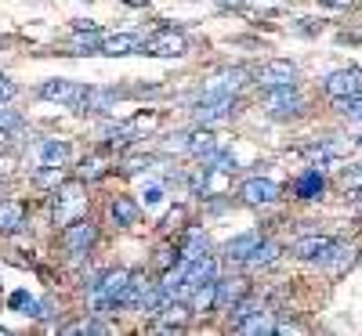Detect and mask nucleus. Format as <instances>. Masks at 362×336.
<instances>
[{
	"label": "nucleus",
	"instance_id": "1",
	"mask_svg": "<svg viewBox=\"0 0 362 336\" xmlns=\"http://www.w3.org/2000/svg\"><path fill=\"white\" fill-rule=\"evenodd\" d=\"M87 213V192H83V181H69V185H58L54 188V199H51V217L54 224H73Z\"/></svg>",
	"mask_w": 362,
	"mask_h": 336
},
{
	"label": "nucleus",
	"instance_id": "2",
	"mask_svg": "<svg viewBox=\"0 0 362 336\" xmlns=\"http://www.w3.org/2000/svg\"><path fill=\"white\" fill-rule=\"evenodd\" d=\"M264 109L276 119H293L300 109H305V98H300V90L293 83L290 87H268L264 90Z\"/></svg>",
	"mask_w": 362,
	"mask_h": 336
},
{
	"label": "nucleus",
	"instance_id": "3",
	"mask_svg": "<svg viewBox=\"0 0 362 336\" xmlns=\"http://www.w3.org/2000/svg\"><path fill=\"white\" fill-rule=\"evenodd\" d=\"M235 112V95H206L196 102V109H192V116H196V124H203V127H210V124H221V119H228Z\"/></svg>",
	"mask_w": 362,
	"mask_h": 336
},
{
	"label": "nucleus",
	"instance_id": "4",
	"mask_svg": "<svg viewBox=\"0 0 362 336\" xmlns=\"http://www.w3.org/2000/svg\"><path fill=\"white\" fill-rule=\"evenodd\" d=\"M95 242H98V224H90V221H73L62 228V250L73 257H87L95 250Z\"/></svg>",
	"mask_w": 362,
	"mask_h": 336
},
{
	"label": "nucleus",
	"instance_id": "5",
	"mask_svg": "<svg viewBox=\"0 0 362 336\" xmlns=\"http://www.w3.org/2000/svg\"><path fill=\"white\" fill-rule=\"evenodd\" d=\"M153 127H156V116H134L131 124L116 127V131L109 134L105 148H109V152H116V148H127V145H134L138 138H145V131H153Z\"/></svg>",
	"mask_w": 362,
	"mask_h": 336
},
{
	"label": "nucleus",
	"instance_id": "6",
	"mask_svg": "<svg viewBox=\"0 0 362 336\" xmlns=\"http://www.w3.org/2000/svg\"><path fill=\"white\" fill-rule=\"evenodd\" d=\"M326 95L329 98H355L362 95V69H337L326 76Z\"/></svg>",
	"mask_w": 362,
	"mask_h": 336
},
{
	"label": "nucleus",
	"instance_id": "7",
	"mask_svg": "<svg viewBox=\"0 0 362 336\" xmlns=\"http://www.w3.org/2000/svg\"><path fill=\"white\" fill-rule=\"evenodd\" d=\"M254 76H257V83H261L264 90H268V87H290V83H297V66L276 58V62H264Z\"/></svg>",
	"mask_w": 362,
	"mask_h": 336
},
{
	"label": "nucleus",
	"instance_id": "8",
	"mask_svg": "<svg viewBox=\"0 0 362 336\" xmlns=\"http://www.w3.org/2000/svg\"><path fill=\"white\" fill-rule=\"evenodd\" d=\"M239 199H243L247 206H272L279 199V185L268 177H250L243 188H239Z\"/></svg>",
	"mask_w": 362,
	"mask_h": 336
},
{
	"label": "nucleus",
	"instance_id": "9",
	"mask_svg": "<svg viewBox=\"0 0 362 336\" xmlns=\"http://www.w3.org/2000/svg\"><path fill=\"white\" fill-rule=\"evenodd\" d=\"M87 95V87L83 83H73V80H47L40 87V98L47 102H62V105H80Z\"/></svg>",
	"mask_w": 362,
	"mask_h": 336
},
{
	"label": "nucleus",
	"instance_id": "10",
	"mask_svg": "<svg viewBox=\"0 0 362 336\" xmlns=\"http://www.w3.org/2000/svg\"><path fill=\"white\" fill-rule=\"evenodd\" d=\"M185 37L181 33H174V29H163L160 37H153V40H145L141 44V51L145 54H160V58H177V54H185Z\"/></svg>",
	"mask_w": 362,
	"mask_h": 336
},
{
	"label": "nucleus",
	"instance_id": "11",
	"mask_svg": "<svg viewBox=\"0 0 362 336\" xmlns=\"http://www.w3.org/2000/svg\"><path fill=\"white\" fill-rule=\"evenodd\" d=\"M156 282L148 279V275H141V271H131V279H127V286H124V293H119V304L116 308L124 311V308H141V300H145V293L153 289Z\"/></svg>",
	"mask_w": 362,
	"mask_h": 336
},
{
	"label": "nucleus",
	"instance_id": "12",
	"mask_svg": "<svg viewBox=\"0 0 362 336\" xmlns=\"http://www.w3.org/2000/svg\"><path fill=\"white\" fill-rule=\"evenodd\" d=\"M355 253H358L355 246H344V242H334V246H329V250H326V253H322L315 264H319V268H326V271H334V275H341L344 268H351V264H355Z\"/></svg>",
	"mask_w": 362,
	"mask_h": 336
},
{
	"label": "nucleus",
	"instance_id": "13",
	"mask_svg": "<svg viewBox=\"0 0 362 336\" xmlns=\"http://www.w3.org/2000/svg\"><path fill=\"white\" fill-rule=\"evenodd\" d=\"M337 239H329V235H305V239H297L293 242V257L300 260H319L329 246H334Z\"/></svg>",
	"mask_w": 362,
	"mask_h": 336
},
{
	"label": "nucleus",
	"instance_id": "14",
	"mask_svg": "<svg viewBox=\"0 0 362 336\" xmlns=\"http://www.w3.org/2000/svg\"><path fill=\"white\" fill-rule=\"evenodd\" d=\"M243 83H250V69H225L214 76V83H210L206 90L210 95H235Z\"/></svg>",
	"mask_w": 362,
	"mask_h": 336
},
{
	"label": "nucleus",
	"instance_id": "15",
	"mask_svg": "<svg viewBox=\"0 0 362 336\" xmlns=\"http://www.w3.org/2000/svg\"><path fill=\"white\" fill-rule=\"evenodd\" d=\"M279 250H283L279 242L261 239L257 246H254V253L243 260V268H247V271H261V268H268V264H276V260H279Z\"/></svg>",
	"mask_w": 362,
	"mask_h": 336
},
{
	"label": "nucleus",
	"instance_id": "16",
	"mask_svg": "<svg viewBox=\"0 0 362 336\" xmlns=\"http://www.w3.org/2000/svg\"><path fill=\"white\" fill-rule=\"evenodd\" d=\"M322 188H326V177L319 170H305V174L297 177V185H293V196L297 199H319Z\"/></svg>",
	"mask_w": 362,
	"mask_h": 336
},
{
	"label": "nucleus",
	"instance_id": "17",
	"mask_svg": "<svg viewBox=\"0 0 362 336\" xmlns=\"http://www.w3.org/2000/svg\"><path fill=\"white\" fill-rule=\"evenodd\" d=\"M239 296H247V279H218V308L214 311H228V304H235Z\"/></svg>",
	"mask_w": 362,
	"mask_h": 336
},
{
	"label": "nucleus",
	"instance_id": "18",
	"mask_svg": "<svg viewBox=\"0 0 362 336\" xmlns=\"http://www.w3.org/2000/svg\"><path fill=\"white\" fill-rule=\"evenodd\" d=\"M109 213H112V221H116L119 228H131V224L138 221V203H134L131 196H116V199L109 203Z\"/></svg>",
	"mask_w": 362,
	"mask_h": 336
},
{
	"label": "nucleus",
	"instance_id": "19",
	"mask_svg": "<svg viewBox=\"0 0 362 336\" xmlns=\"http://www.w3.org/2000/svg\"><path fill=\"white\" fill-rule=\"evenodd\" d=\"M116 98H119V95H116L112 87H87V95H83L80 109H83V112H102V109H109Z\"/></svg>",
	"mask_w": 362,
	"mask_h": 336
},
{
	"label": "nucleus",
	"instance_id": "20",
	"mask_svg": "<svg viewBox=\"0 0 362 336\" xmlns=\"http://www.w3.org/2000/svg\"><path fill=\"white\" fill-rule=\"evenodd\" d=\"M210 152H218V134L214 131H196V134H189V156H196V160H206Z\"/></svg>",
	"mask_w": 362,
	"mask_h": 336
},
{
	"label": "nucleus",
	"instance_id": "21",
	"mask_svg": "<svg viewBox=\"0 0 362 336\" xmlns=\"http://www.w3.org/2000/svg\"><path fill=\"white\" fill-rule=\"evenodd\" d=\"M257 242H261V232H247V235L232 239L228 246H225V253H228V260H247V257L254 253Z\"/></svg>",
	"mask_w": 362,
	"mask_h": 336
},
{
	"label": "nucleus",
	"instance_id": "22",
	"mask_svg": "<svg viewBox=\"0 0 362 336\" xmlns=\"http://www.w3.org/2000/svg\"><path fill=\"white\" fill-rule=\"evenodd\" d=\"M131 51H141V37H134V33L105 37V44H102V54H131Z\"/></svg>",
	"mask_w": 362,
	"mask_h": 336
},
{
	"label": "nucleus",
	"instance_id": "23",
	"mask_svg": "<svg viewBox=\"0 0 362 336\" xmlns=\"http://www.w3.org/2000/svg\"><path fill=\"white\" fill-rule=\"evenodd\" d=\"M25 221L22 203H0V232H18Z\"/></svg>",
	"mask_w": 362,
	"mask_h": 336
},
{
	"label": "nucleus",
	"instance_id": "24",
	"mask_svg": "<svg viewBox=\"0 0 362 336\" xmlns=\"http://www.w3.org/2000/svg\"><path fill=\"white\" fill-rule=\"evenodd\" d=\"M66 156H69V145L66 141H44L40 145V163L44 167H62Z\"/></svg>",
	"mask_w": 362,
	"mask_h": 336
},
{
	"label": "nucleus",
	"instance_id": "25",
	"mask_svg": "<svg viewBox=\"0 0 362 336\" xmlns=\"http://www.w3.org/2000/svg\"><path fill=\"white\" fill-rule=\"evenodd\" d=\"M341 141H319V145H308V160L312 163H329V160H337L341 156Z\"/></svg>",
	"mask_w": 362,
	"mask_h": 336
},
{
	"label": "nucleus",
	"instance_id": "26",
	"mask_svg": "<svg viewBox=\"0 0 362 336\" xmlns=\"http://www.w3.org/2000/svg\"><path fill=\"white\" fill-rule=\"evenodd\" d=\"M203 250H206V235L199 228H192L185 235V242H181V253H185V260H196V257H203Z\"/></svg>",
	"mask_w": 362,
	"mask_h": 336
},
{
	"label": "nucleus",
	"instance_id": "27",
	"mask_svg": "<svg viewBox=\"0 0 362 336\" xmlns=\"http://www.w3.org/2000/svg\"><path fill=\"white\" fill-rule=\"evenodd\" d=\"M105 174V156H87L80 167H76V177L80 181H98Z\"/></svg>",
	"mask_w": 362,
	"mask_h": 336
},
{
	"label": "nucleus",
	"instance_id": "28",
	"mask_svg": "<svg viewBox=\"0 0 362 336\" xmlns=\"http://www.w3.org/2000/svg\"><path fill=\"white\" fill-rule=\"evenodd\" d=\"M261 308H257V300L247 293V296H239L235 304H232V329L239 325V322H243V318H250V315H257Z\"/></svg>",
	"mask_w": 362,
	"mask_h": 336
},
{
	"label": "nucleus",
	"instance_id": "29",
	"mask_svg": "<svg viewBox=\"0 0 362 336\" xmlns=\"http://www.w3.org/2000/svg\"><path fill=\"white\" fill-rule=\"evenodd\" d=\"M341 188L351 192V196L362 192V163H355V167H348V170L341 174Z\"/></svg>",
	"mask_w": 362,
	"mask_h": 336
},
{
	"label": "nucleus",
	"instance_id": "30",
	"mask_svg": "<svg viewBox=\"0 0 362 336\" xmlns=\"http://www.w3.org/2000/svg\"><path fill=\"white\" fill-rule=\"evenodd\" d=\"M337 109H341L348 119L362 124V95H355V98H337Z\"/></svg>",
	"mask_w": 362,
	"mask_h": 336
},
{
	"label": "nucleus",
	"instance_id": "31",
	"mask_svg": "<svg viewBox=\"0 0 362 336\" xmlns=\"http://www.w3.org/2000/svg\"><path fill=\"white\" fill-rule=\"evenodd\" d=\"M22 127V116L11 109H0V131H18Z\"/></svg>",
	"mask_w": 362,
	"mask_h": 336
},
{
	"label": "nucleus",
	"instance_id": "32",
	"mask_svg": "<svg viewBox=\"0 0 362 336\" xmlns=\"http://www.w3.org/2000/svg\"><path fill=\"white\" fill-rule=\"evenodd\" d=\"M15 95H18V87H15L8 76H0V102H11Z\"/></svg>",
	"mask_w": 362,
	"mask_h": 336
},
{
	"label": "nucleus",
	"instance_id": "33",
	"mask_svg": "<svg viewBox=\"0 0 362 336\" xmlns=\"http://www.w3.org/2000/svg\"><path fill=\"white\" fill-rule=\"evenodd\" d=\"M160 199H163V188H148V192H145V203H148V206H156Z\"/></svg>",
	"mask_w": 362,
	"mask_h": 336
},
{
	"label": "nucleus",
	"instance_id": "34",
	"mask_svg": "<svg viewBox=\"0 0 362 336\" xmlns=\"http://www.w3.org/2000/svg\"><path fill=\"white\" fill-rule=\"evenodd\" d=\"M319 4H326V8H348L351 0H319Z\"/></svg>",
	"mask_w": 362,
	"mask_h": 336
},
{
	"label": "nucleus",
	"instance_id": "35",
	"mask_svg": "<svg viewBox=\"0 0 362 336\" xmlns=\"http://www.w3.org/2000/svg\"><path fill=\"white\" fill-rule=\"evenodd\" d=\"M358 145H362V138H358Z\"/></svg>",
	"mask_w": 362,
	"mask_h": 336
}]
</instances>
